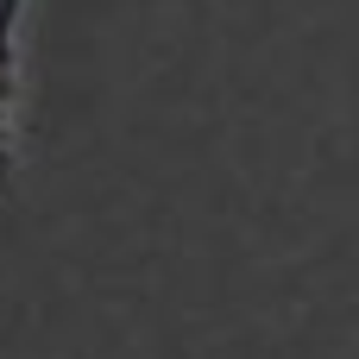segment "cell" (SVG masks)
Here are the masks:
<instances>
[{
    "label": "cell",
    "mask_w": 359,
    "mask_h": 359,
    "mask_svg": "<svg viewBox=\"0 0 359 359\" xmlns=\"http://www.w3.org/2000/svg\"><path fill=\"white\" fill-rule=\"evenodd\" d=\"M19 170V69L0 63V189Z\"/></svg>",
    "instance_id": "cell-1"
},
{
    "label": "cell",
    "mask_w": 359,
    "mask_h": 359,
    "mask_svg": "<svg viewBox=\"0 0 359 359\" xmlns=\"http://www.w3.org/2000/svg\"><path fill=\"white\" fill-rule=\"evenodd\" d=\"M25 6L32 0H0V63L19 69V25H25Z\"/></svg>",
    "instance_id": "cell-2"
}]
</instances>
